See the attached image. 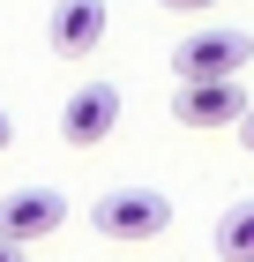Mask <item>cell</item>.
Returning <instances> with one entry per match:
<instances>
[{"label":"cell","mask_w":254,"mask_h":262,"mask_svg":"<svg viewBox=\"0 0 254 262\" xmlns=\"http://www.w3.org/2000/svg\"><path fill=\"white\" fill-rule=\"evenodd\" d=\"M60 225H67V202H60L53 187H15V195H0V240L30 247V240H45V232H60Z\"/></svg>","instance_id":"5"},{"label":"cell","mask_w":254,"mask_h":262,"mask_svg":"<svg viewBox=\"0 0 254 262\" xmlns=\"http://www.w3.org/2000/svg\"><path fill=\"white\" fill-rule=\"evenodd\" d=\"M45 45H53L60 60L98 53V45H105V0H53V15H45Z\"/></svg>","instance_id":"6"},{"label":"cell","mask_w":254,"mask_h":262,"mask_svg":"<svg viewBox=\"0 0 254 262\" xmlns=\"http://www.w3.org/2000/svg\"><path fill=\"white\" fill-rule=\"evenodd\" d=\"M239 150H247V158H254V105H247V113H239Z\"/></svg>","instance_id":"9"},{"label":"cell","mask_w":254,"mask_h":262,"mask_svg":"<svg viewBox=\"0 0 254 262\" xmlns=\"http://www.w3.org/2000/svg\"><path fill=\"white\" fill-rule=\"evenodd\" d=\"M90 225H98L105 240H157L172 225V202L157 195V187H105L90 202Z\"/></svg>","instance_id":"1"},{"label":"cell","mask_w":254,"mask_h":262,"mask_svg":"<svg viewBox=\"0 0 254 262\" xmlns=\"http://www.w3.org/2000/svg\"><path fill=\"white\" fill-rule=\"evenodd\" d=\"M247 105L254 98L239 90V75H224V82H179V90H172V120L195 127V135H217V127H239Z\"/></svg>","instance_id":"3"},{"label":"cell","mask_w":254,"mask_h":262,"mask_svg":"<svg viewBox=\"0 0 254 262\" xmlns=\"http://www.w3.org/2000/svg\"><path fill=\"white\" fill-rule=\"evenodd\" d=\"M254 60V38L247 30H187L172 45V75L179 82H224Z\"/></svg>","instance_id":"2"},{"label":"cell","mask_w":254,"mask_h":262,"mask_svg":"<svg viewBox=\"0 0 254 262\" xmlns=\"http://www.w3.org/2000/svg\"><path fill=\"white\" fill-rule=\"evenodd\" d=\"M112 127H120V90H112V82L67 90V105H60V142H67V150H98Z\"/></svg>","instance_id":"4"},{"label":"cell","mask_w":254,"mask_h":262,"mask_svg":"<svg viewBox=\"0 0 254 262\" xmlns=\"http://www.w3.org/2000/svg\"><path fill=\"white\" fill-rule=\"evenodd\" d=\"M157 8H172V15H210L217 0H157Z\"/></svg>","instance_id":"8"},{"label":"cell","mask_w":254,"mask_h":262,"mask_svg":"<svg viewBox=\"0 0 254 262\" xmlns=\"http://www.w3.org/2000/svg\"><path fill=\"white\" fill-rule=\"evenodd\" d=\"M8 142H15V120H8V113H0V150H8Z\"/></svg>","instance_id":"10"},{"label":"cell","mask_w":254,"mask_h":262,"mask_svg":"<svg viewBox=\"0 0 254 262\" xmlns=\"http://www.w3.org/2000/svg\"><path fill=\"white\" fill-rule=\"evenodd\" d=\"M0 262H22V247H15V240H0Z\"/></svg>","instance_id":"11"},{"label":"cell","mask_w":254,"mask_h":262,"mask_svg":"<svg viewBox=\"0 0 254 262\" xmlns=\"http://www.w3.org/2000/svg\"><path fill=\"white\" fill-rule=\"evenodd\" d=\"M217 255L224 262H254V202H232L217 217Z\"/></svg>","instance_id":"7"}]
</instances>
